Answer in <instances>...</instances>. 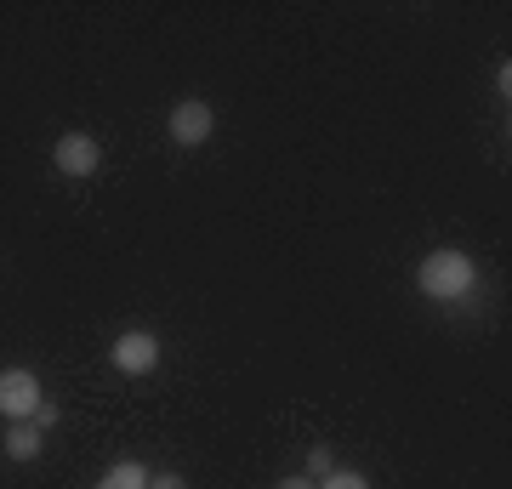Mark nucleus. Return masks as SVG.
<instances>
[{
  "instance_id": "nucleus-1",
  "label": "nucleus",
  "mask_w": 512,
  "mask_h": 489,
  "mask_svg": "<svg viewBox=\"0 0 512 489\" xmlns=\"http://www.w3.org/2000/svg\"><path fill=\"white\" fill-rule=\"evenodd\" d=\"M416 285L427 290L433 302H461V296H473L478 268H473V256L467 251H433V256H421Z\"/></svg>"
},
{
  "instance_id": "nucleus-2",
  "label": "nucleus",
  "mask_w": 512,
  "mask_h": 489,
  "mask_svg": "<svg viewBox=\"0 0 512 489\" xmlns=\"http://www.w3.org/2000/svg\"><path fill=\"white\" fill-rule=\"evenodd\" d=\"M40 404H46V387H40L35 370H23V364L0 370V416L6 421H35Z\"/></svg>"
},
{
  "instance_id": "nucleus-3",
  "label": "nucleus",
  "mask_w": 512,
  "mask_h": 489,
  "mask_svg": "<svg viewBox=\"0 0 512 489\" xmlns=\"http://www.w3.org/2000/svg\"><path fill=\"white\" fill-rule=\"evenodd\" d=\"M52 165L63 177H92L97 165H103V148H97V137H86V131H69V137H57Z\"/></svg>"
},
{
  "instance_id": "nucleus-4",
  "label": "nucleus",
  "mask_w": 512,
  "mask_h": 489,
  "mask_svg": "<svg viewBox=\"0 0 512 489\" xmlns=\"http://www.w3.org/2000/svg\"><path fill=\"white\" fill-rule=\"evenodd\" d=\"M114 370L120 376H148L154 364H160V336H148V330H126L120 342H114Z\"/></svg>"
},
{
  "instance_id": "nucleus-5",
  "label": "nucleus",
  "mask_w": 512,
  "mask_h": 489,
  "mask_svg": "<svg viewBox=\"0 0 512 489\" xmlns=\"http://www.w3.org/2000/svg\"><path fill=\"white\" fill-rule=\"evenodd\" d=\"M211 131H217V114H211V103H200V97H183V103L171 109V143L200 148Z\"/></svg>"
},
{
  "instance_id": "nucleus-6",
  "label": "nucleus",
  "mask_w": 512,
  "mask_h": 489,
  "mask_svg": "<svg viewBox=\"0 0 512 489\" xmlns=\"http://www.w3.org/2000/svg\"><path fill=\"white\" fill-rule=\"evenodd\" d=\"M0 450L12 455V461H35V455L46 450V433H40L35 421H12V433L0 438Z\"/></svg>"
},
{
  "instance_id": "nucleus-7",
  "label": "nucleus",
  "mask_w": 512,
  "mask_h": 489,
  "mask_svg": "<svg viewBox=\"0 0 512 489\" xmlns=\"http://www.w3.org/2000/svg\"><path fill=\"white\" fill-rule=\"evenodd\" d=\"M97 489H148V467H137V461H114V467L97 478Z\"/></svg>"
},
{
  "instance_id": "nucleus-8",
  "label": "nucleus",
  "mask_w": 512,
  "mask_h": 489,
  "mask_svg": "<svg viewBox=\"0 0 512 489\" xmlns=\"http://www.w3.org/2000/svg\"><path fill=\"white\" fill-rule=\"evenodd\" d=\"M319 489H370L365 472H348V467H330L325 478H319Z\"/></svg>"
},
{
  "instance_id": "nucleus-9",
  "label": "nucleus",
  "mask_w": 512,
  "mask_h": 489,
  "mask_svg": "<svg viewBox=\"0 0 512 489\" xmlns=\"http://www.w3.org/2000/svg\"><path fill=\"white\" fill-rule=\"evenodd\" d=\"M330 467H336V461H330V444H313L308 450V478H325Z\"/></svg>"
},
{
  "instance_id": "nucleus-10",
  "label": "nucleus",
  "mask_w": 512,
  "mask_h": 489,
  "mask_svg": "<svg viewBox=\"0 0 512 489\" xmlns=\"http://www.w3.org/2000/svg\"><path fill=\"white\" fill-rule=\"evenodd\" d=\"M148 489H188L177 472H148Z\"/></svg>"
},
{
  "instance_id": "nucleus-11",
  "label": "nucleus",
  "mask_w": 512,
  "mask_h": 489,
  "mask_svg": "<svg viewBox=\"0 0 512 489\" xmlns=\"http://www.w3.org/2000/svg\"><path fill=\"white\" fill-rule=\"evenodd\" d=\"M35 427H40V433H46V427H57V404H40V410H35Z\"/></svg>"
},
{
  "instance_id": "nucleus-12",
  "label": "nucleus",
  "mask_w": 512,
  "mask_h": 489,
  "mask_svg": "<svg viewBox=\"0 0 512 489\" xmlns=\"http://www.w3.org/2000/svg\"><path fill=\"white\" fill-rule=\"evenodd\" d=\"M274 489H319V478H308V472H302V478H279Z\"/></svg>"
}]
</instances>
